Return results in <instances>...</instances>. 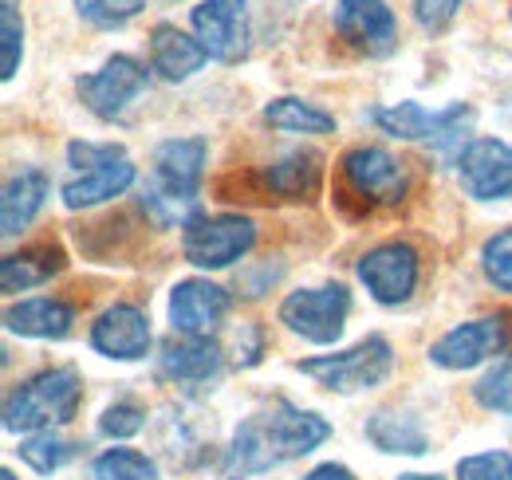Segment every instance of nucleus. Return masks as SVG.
Instances as JSON below:
<instances>
[{
  "label": "nucleus",
  "mask_w": 512,
  "mask_h": 480,
  "mask_svg": "<svg viewBox=\"0 0 512 480\" xmlns=\"http://www.w3.org/2000/svg\"><path fill=\"white\" fill-rule=\"evenodd\" d=\"M331 437V425L320 414H308L292 402H272L241 421L225 445L221 477L225 480H253L260 473H272L288 461L308 457Z\"/></svg>",
  "instance_id": "1"
},
{
  "label": "nucleus",
  "mask_w": 512,
  "mask_h": 480,
  "mask_svg": "<svg viewBox=\"0 0 512 480\" xmlns=\"http://www.w3.org/2000/svg\"><path fill=\"white\" fill-rule=\"evenodd\" d=\"M209 142L205 138H166L154 146V178L142 193V209L158 229H186L197 217V189L205 178Z\"/></svg>",
  "instance_id": "2"
},
{
  "label": "nucleus",
  "mask_w": 512,
  "mask_h": 480,
  "mask_svg": "<svg viewBox=\"0 0 512 480\" xmlns=\"http://www.w3.org/2000/svg\"><path fill=\"white\" fill-rule=\"evenodd\" d=\"M83 402V378L71 366L40 370L20 382L4 398V429L8 433H44L52 425H67Z\"/></svg>",
  "instance_id": "3"
},
{
  "label": "nucleus",
  "mask_w": 512,
  "mask_h": 480,
  "mask_svg": "<svg viewBox=\"0 0 512 480\" xmlns=\"http://www.w3.org/2000/svg\"><path fill=\"white\" fill-rule=\"evenodd\" d=\"M300 374H308L312 382H320L323 390L335 394H359V390H375L383 386L394 370V351L383 335H371L363 343H355L351 351H335V355H316V359L296 362Z\"/></svg>",
  "instance_id": "4"
},
{
  "label": "nucleus",
  "mask_w": 512,
  "mask_h": 480,
  "mask_svg": "<svg viewBox=\"0 0 512 480\" xmlns=\"http://www.w3.org/2000/svg\"><path fill=\"white\" fill-rule=\"evenodd\" d=\"M256 244V225L241 213H197L182 229V256L193 268L217 272L249 256Z\"/></svg>",
  "instance_id": "5"
},
{
  "label": "nucleus",
  "mask_w": 512,
  "mask_h": 480,
  "mask_svg": "<svg viewBox=\"0 0 512 480\" xmlns=\"http://www.w3.org/2000/svg\"><path fill=\"white\" fill-rule=\"evenodd\" d=\"M347 315H351V292L343 284H323V288H300L292 296H284L280 303V323L316 343V347H331L339 343L343 327H347Z\"/></svg>",
  "instance_id": "6"
},
{
  "label": "nucleus",
  "mask_w": 512,
  "mask_h": 480,
  "mask_svg": "<svg viewBox=\"0 0 512 480\" xmlns=\"http://www.w3.org/2000/svg\"><path fill=\"white\" fill-rule=\"evenodd\" d=\"M347 189L363 205H398L410 189V170L402 158H394L383 146H355L339 162Z\"/></svg>",
  "instance_id": "7"
},
{
  "label": "nucleus",
  "mask_w": 512,
  "mask_h": 480,
  "mask_svg": "<svg viewBox=\"0 0 512 480\" xmlns=\"http://www.w3.org/2000/svg\"><path fill=\"white\" fill-rule=\"evenodd\" d=\"M509 339H512V315H505V311L481 315V319H469V323L446 331L430 347V362L442 366V370H473V366L489 362L493 355H505Z\"/></svg>",
  "instance_id": "8"
},
{
  "label": "nucleus",
  "mask_w": 512,
  "mask_h": 480,
  "mask_svg": "<svg viewBox=\"0 0 512 480\" xmlns=\"http://www.w3.org/2000/svg\"><path fill=\"white\" fill-rule=\"evenodd\" d=\"M146 87H150V71L138 60H130V56H111L99 71L75 79V91H79L83 107L103 122L123 119V111Z\"/></svg>",
  "instance_id": "9"
},
{
  "label": "nucleus",
  "mask_w": 512,
  "mask_h": 480,
  "mask_svg": "<svg viewBox=\"0 0 512 480\" xmlns=\"http://www.w3.org/2000/svg\"><path fill=\"white\" fill-rule=\"evenodd\" d=\"M193 32L217 63H241L249 56V4L245 0H201L190 12Z\"/></svg>",
  "instance_id": "10"
},
{
  "label": "nucleus",
  "mask_w": 512,
  "mask_h": 480,
  "mask_svg": "<svg viewBox=\"0 0 512 480\" xmlns=\"http://www.w3.org/2000/svg\"><path fill=\"white\" fill-rule=\"evenodd\" d=\"M331 24L347 48L371 60H383L398 48V20L386 0H339Z\"/></svg>",
  "instance_id": "11"
},
{
  "label": "nucleus",
  "mask_w": 512,
  "mask_h": 480,
  "mask_svg": "<svg viewBox=\"0 0 512 480\" xmlns=\"http://www.w3.org/2000/svg\"><path fill=\"white\" fill-rule=\"evenodd\" d=\"M355 272L375 300L386 307H398L418 288V252L406 240H386V244H375L371 252L359 256Z\"/></svg>",
  "instance_id": "12"
},
{
  "label": "nucleus",
  "mask_w": 512,
  "mask_h": 480,
  "mask_svg": "<svg viewBox=\"0 0 512 480\" xmlns=\"http://www.w3.org/2000/svg\"><path fill=\"white\" fill-rule=\"evenodd\" d=\"M457 178L473 201H501L512 193V146L505 138H473L457 158Z\"/></svg>",
  "instance_id": "13"
},
{
  "label": "nucleus",
  "mask_w": 512,
  "mask_h": 480,
  "mask_svg": "<svg viewBox=\"0 0 512 480\" xmlns=\"http://www.w3.org/2000/svg\"><path fill=\"white\" fill-rule=\"evenodd\" d=\"M91 347L103 359L138 362L150 351V319L134 303H115L91 323Z\"/></svg>",
  "instance_id": "14"
},
{
  "label": "nucleus",
  "mask_w": 512,
  "mask_h": 480,
  "mask_svg": "<svg viewBox=\"0 0 512 480\" xmlns=\"http://www.w3.org/2000/svg\"><path fill=\"white\" fill-rule=\"evenodd\" d=\"M229 292L209 280H178L170 292V327L190 339H209V331L225 319Z\"/></svg>",
  "instance_id": "15"
},
{
  "label": "nucleus",
  "mask_w": 512,
  "mask_h": 480,
  "mask_svg": "<svg viewBox=\"0 0 512 480\" xmlns=\"http://www.w3.org/2000/svg\"><path fill=\"white\" fill-rule=\"evenodd\" d=\"M209 60L205 44L197 36H186L178 24H154L150 32V67L170 79V83H182L190 79L193 71H201Z\"/></svg>",
  "instance_id": "16"
},
{
  "label": "nucleus",
  "mask_w": 512,
  "mask_h": 480,
  "mask_svg": "<svg viewBox=\"0 0 512 480\" xmlns=\"http://www.w3.org/2000/svg\"><path fill=\"white\" fill-rule=\"evenodd\" d=\"M323 158L316 150H292L260 170V189L280 201H308L320 189Z\"/></svg>",
  "instance_id": "17"
},
{
  "label": "nucleus",
  "mask_w": 512,
  "mask_h": 480,
  "mask_svg": "<svg viewBox=\"0 0 512 480\" xmlns=\"http://www.w3.org/2000/svg\"><path fill=\"white\" fill-rule=\"evenodd\" d=\"M52 193V181L44 170H20L4 181V193H0V233L4 237H16L32 225V217L44 209Z\"/></svg>",
  "instance_id": "18"
},
{
  "label": "nucleus",
  "mask_w": 512,
  "mask_h": 480,
  "mask_svg": "<svg viewBox=\"0 0 512 480\" xmlns=\"http://www.w3.org/2000/svg\"><path fill=\"white\" fill-rule=\"evenodd\" d=\"M71 323H75V311L64 300H52V296L20 300L4 311V327L12 335H24V339H67Z\"/></svg>",
  "instance_id": "19"
},
{
  "label": "nucleus",
  "mask_w": 512,
  "mask_h": 480,
  "mask_svg": "<svg viewBox=\"0 0 512 480\" xmlns=\"http://www.w3.org/2000/svg\"><path fill=\"white\" fill-rule=\"evenodd\" d=\"M130 185H134V162L130 158H115L107 166H95V170H83L64 185V205L67 209H95L103 201H115L123 197Z\"/></svg>",
  "instance_id": "20"
},
{
  "label": "nucleus",
  "mask_w": 512,
  "mask_h": 480,
  "mask_svg": "<svg viewBox=\"0 0 512 480\" xmlns=\"http://www.w3.org/2000/svg\"><path fill=\"white\" fill-rule=\"evenodd\" d=\"M67 256L60 244H32L20 252H8L0 260V288L4 292H28L48 284L56 272H64Z\"/></svg>",
  "instance_id": "21"
},
{
  "label": "nucleus",
  "mask_w": 512,
  "mask_h": 480,
  "mask_svg": "<svg viewBox=\"0 0 512 480\" xmlns=\"http://www.w3.org/2000/svg\"><path fill=\"white\" fill-rule=\"evenodd\" d=\"M158 370L170 382H209L221 370V347L213 339H170L158 355Z\"/></svg>",
  "instance_id": "22"
},
{
  "label": "nucleus",
  "mask_w": 512,
  "mask_h": 480,
  "mask_svg": "<svg viewBox=\"0 0 512 480\" xmlns=\"http://www.w3.org/2000/svg\"><path fill=\"white\" fill-rule=\"evenodd\" d=\"M367 441L379 453H402V457H422L430 453V437L418 425V418L402 414V410H375L367 421Z\"/></svg>",
  "instance_id": "23"
},
{
  "label": "nucleus",
  "mask_w": 512,
  "mask_h": 480,
  "mask_svg": "<svg viewBox=\"0 0 512 480\" xmlns=\"http://www.w3.org/2000/svg\"><path fill=\"white\" fill-rule=\"evenodd\" d=\"M379 130L390 138H402V142H434L438 138V126H442V111H426L422 103L406 99V103H394L386 111H375Z\"/></svg>",
  "instance_id": "24"
},
{
  "label": "nucleus",
  "mask_w": 512,
  "mask_h": 480,
  "mask_svg": "<svg viewBox=\"0 0 512 480\" xmlns=\"http://www.w3.org/2000/svg\"><path fill=\"white\" fill-rule=\"evenodd\" d=\"M264 122L272 130H284V134H331L335 130V115H327L316 103H304L296 95L272 99L264 107Z\"/></svg>",
  "instance_id": "25"
},
{
  "label": "nucleus",
  "mask_w": 512,
  "mask_h": 480,
  "mask_svg": "<svg viewBox=\"0 0 512 480\" xmlns=\"http://www.w3.org/2000/svg\"><path fill=\"white\" fill-rule=\"evenodd\" d=\"M75 441H67V437H56L52 429H44V433H28L24 441H20V461L32 469V473H40V477H52V473H60L67 461L75 457Z\"/></svg>",
  "instance_id": "26"
},
{
  "label": "nucleus",
  "mask_w": 512,
  "mask_h": 480,
  "mask_svg": "<svg viewBox=\"0 0 512 480\" xmlns=\"http://www.w3.org/2000/svg\"><path fill=\"white\" fill-rule=\"evenodd\" d=\"M87 480H158V465L138 449L115 445L91 461Z\"/></svg>",
  "instance_id": "27"
},
{
  "label": "nucleus",
  "mask_w": 512,
  "mask_h": 480,
  "mask_svg": "<svg viewBox=\"0 0 512 480\" xmlns=\"http://www.w3.org/2000/svg\"><path fill=\"white\" fill-rule=\"evenodd\" d=\"M473 398L481 410L493 414H512V359L493 362V370H485L473 386Z\"/></svg>",
  "instance_id": "28"
},
{
  "label": "nucleus",
  "mask_w": 512,
  "mask_h": 480,
  "mask_svg": "<svg viewBox=\"0 0 512 480\" xmlns=\"http://www.w3.org/2000/svg\"><path fill=\"white\" fill-rule=\"evenodd\" d=\"M24 60V20L12 0H0V79H12Z\"/></svg>",
  "instance_id": "29"
},
{
  "label": "nucleus",
  "mask_w": 512,
  "mask_h": 480,
  "mask_svg": "<svg viewBox=\"0 0 512 480\" xmlns=\"http://www.w3.org/2000/svg\"><path fill=\"white\" fill-rule=\"evenodd\" d=\"M481 268H485V276H489V284H493L497 292L512 296V225L485 240V248H481Z\"/></svg>",
  "instance_id": "30"
},
{
  "label": "nucleus",
  "mask_w": 512,
  "mask_h": 480,
  "mask_svg": "<svg viewBox=\"0 0 512 480\" xmlns=\"http://www.w3.org/2000/svg\"><path fill=\"white\" fill-rule=\"evenodd\" d=\"M142 4L146 0H75V12L91 28H123L142 12Z\"/></svg>",
  "instance_id": "31"
},
{
  "label": "nucleus",
  "mask_w": 512,
  "mask_h": 480,
  "mask_svg": "<svg viewBox=\"0 0 512 480\" xmlns=\"http://www.w3.org/2000/svg\"><path fill=\"white\" fill-rule=\"evenodd\" d=\"M457 480H512V457L509 453H477L457 461Z\"/></svg>",
  "instance_id": "32"
},
{
  "label": "nucleus",
  "mask_w": 512,
  "mask_h": 480,
  "mask_svg": "<svg viewBox=\"0 0 512 480\" xmlns=\"http://www.w3.org/2000/svg\"><path fill=\"white\" fill-rule=\"evenodd\" d=\"M99 429H103L107 437H115V441H127V437H134V433L146 429V410L134 406V402H115V406L103 410Z\"/></svg>",
  "instance_id": "33"
},
{
  "label": "nucleus",
  "mask_w": 512,
  "mask_h": 480,
  "mask_svg": "<svg viewBox=\"0 0 512 480\" xmlns=\"http://www.w3.org/2000/svg\"><path fill=\"white\" fill-rule=\"evenodd\" d=\"M115 158H127V150L115 146V142H71V146H67V166H71L75 174L95 170V166H107V162H115Z\"/></svg>",
  "instance_id": "34"
},
{
  "label": "nucleus",
  "mask_w": 512,
  "mask_h": 480,
  "mask_svg": "<svg viewBox=\"0 0 512 480\" xmlns=\"http://www.w3.org/2000/svg\"><path fill=\"white\" fill-rule=\"evenodd\" d=\"M461 4H465V0H414V20H418L422 28H430V32H442L449 20L457 16Z\"/></svg>",
  "instance_id": "35"
},
{
  "label": "nucleus",
  "mask_w": 512,
  "mask_h": 480,
  "mask_svg": "<svg viewBox=\"0 0 512 480\" xmlns=\"http://www.w3.org/2000/svg\"><path fill=\"white\" fill-rule=\"evenodd\" d=\"M260 351H264L260 331H256L253 323H245V327L237 331V366H253V362H260Z\"/></svg>",
  "instance_id": "36"
},
{
  "label": "nucleus",
  "mask_w": 512,
  "mask_h": 480,
  "mask_svg": "<svg viewBox=\"0 0 512 480\" xmlns=\"http://www.w3.org/2000/svg\"><path fill=\"white\" fill-rule=\"evenodd\" d=\"M304 480H359V477H355L347 465H335V461H331V465H320V469H312V473H308Z\"/></svg>",
  "instance_id": "37"
},
{
  "label": "nucleus",
  "mask_w": 512,
  "mask_h": 480,
  "mask_svg": "<svg viewBox=\"0 0 512 480\" xmlns=\"http://www.w3.org/2000/svg\"><path fill=\"white\" fill-rule=\"evenodd\" d=\"M501 115H505V122L512 126V91H505V99H501Z\"/></svg>",
  "instance_id": "38"
},
{
  "label": "nucleus",
  "mask_w": 512,
  "mask_h": 480,
  "mask_svg": "<svg viewBox=\"0 0 512 480\" xmlns=\"http://www.w3.org/2000/svg\"><path fill=\"white\" fill-rule=\"evenodd\" d=\"M398 480H446V477H438V473H402Z\"/></svg>",
  "instance_id": "39"
},
{
  "label": "nucleus",
  "mask_w": 512,
  "mask_h": 480,
  "mask_svg": "<svg viewBox=\"0 0 512 480\" xmlns=\"http://www.w3.org/2000/svg\"><path fill=\"white\" fill-rule=\"evenodd\" d=\"M0 480H16V473H12V469H4V473H0Z\"/></svg>",
  "instance_id": "40"
}]
</instances>
